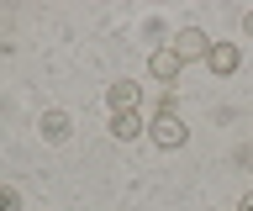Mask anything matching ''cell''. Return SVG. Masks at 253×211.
Instances as JSON below:
<instances>
[{
  "instance_id": "1",
  "label": "cell",
  "mask_w": 253,
  "mask_h": 211,
  "mask_svg": "<svg viewBox=\"0 0 253 211\" xmlns=\"http://www.w3.org/2000/svg\"><path fill=\"white\" fill-rule=\"evenodd\" d=\"M148 132H153V143L164 148V153H169V148H185L190 127L179 122V100H174V95H164V100H158V116H153V127H148Z\"/></svg>"
},
{
  "instance_id": "2",
  "label": "cell",
  "mask_w": 253,
  "mask_h": 211,
  "mask_svg": "<svg viewBox=\"0 0 253 211\" xmlns=\"http://www.w3.org/2000/svg\"><path fill=\"white\" fill-rule=\"evenodd\" d=\"M169 48L179 53V64H195V58L206 64V53H211V37H206L201 27H185V32H174V42H169Z\"/></svg>"
},
{
  "instance_id": "3",
  "label": "cell",
  "mask_w": 253,
  "mask_h": 211,
  "mask_svg": "<svg viewBox=\"0 0 253 211\" xmlns=\"http://www.w3.org/2000/svg\"><path fill=\"white\" fill-rule=\"evenodd\" d=\"M237 64H243V48L237 42H211V53H206V69L211 74H237Z\"/></svg>"
},
{
  "instance_id": "4",
  "label": "cell",
  "mask_w": 253,
  "mask_h": 211,
  "mask_svg": "<svg viewBox=\"0 0 253 211\" xmlns=\"http://www.w3.org/2000/svg\"><path fill=\"white\" fill-rule=\"evenodd\" d=\"M179 69H185V64H179L174 48H153V53H148V74H153V80L169 84V80H179Z\"/></svg>"
},
{
  "instance_id": "5",
  "label": "cell",
  "mask_w": 253,
  "mask_h": 211,
  "mask_svg": "<svg viewBox=\"0 0 253 211\" xmlns=\"http://www.w3.org/2000/svg\"><path fill=\"white\" fill-rule=\"evenodd\" d=\"M106 100H111V116H122V111H137V100H142V90L132 80H116L106 90Z\"/></svg>"
},
{
  "instance_id": "6",
  "label": "cell",
  "mask_w": 253,
  "mask_h": 211,
  "mask_svg": "<svg viewBox=\"0 0 253 211\" xmlns=\"http://www.w3.org/2000/svg\"><path fill=\"white\" fill-rule=\"evenodd\" d=\"M111 137H122V143L142 137V116H137V111H122V116H111Z\"/></svg>"
},
{
  "instance_id": "7",
  "label": "cell",
  "mask_w": 253,
  "mask_h": 211,
  "mask_svg": "<svg viewBox=\"0 0 253 211\" xmlns=\"http://www.w3.org/2000/svg\"><path fill=\"white\" fill-rule=\"evenodd\" d=\"M42 137L47 143H63L69 137V111H42Z\"/></svg>"
},
{
  "instance_id": "8",
  "label": "cell",
  "mask_w": 253,
  "mask_h": 211,
  "mask_svg": "<svg viewBox=\"0 0 253 211\" xmlns=\"http://www.w3.org/2000/svg\"><path fill=\"white\" fill-rule=\"evenodd\" d=\"M0 211H21V190L16 185H0Z\"/></svg>"
},
{
  "instance_id": "9",
  "label": "cell",
  "mask_w": 253,
  "mask_h": 211,
  "mask_svg": "<svg viewBox=\"0 0 253 211\" xmlns=\"http://www.w3.org/2000/svg\"><path fill=\"white\" fill-rule=\"evenodd\" d=\"M237 211H253V190H248V195H243V201H237Z\"/></svg>"
},
{
  "instance_id": "10",
  "label": "cell",
  "mask_w": 253,
  "mask_h": 211,
  "mask_svg": "<svg viewBox=\"0 0 253 211\" xmlns=\"http://www.w3.org/2000/svg\"><path fill=\"white\" fill-rule=\"evenodd\" d=\"M243 32H248V37H253V11H248V16H243Z\"/></svg>"
}]
</instances>
